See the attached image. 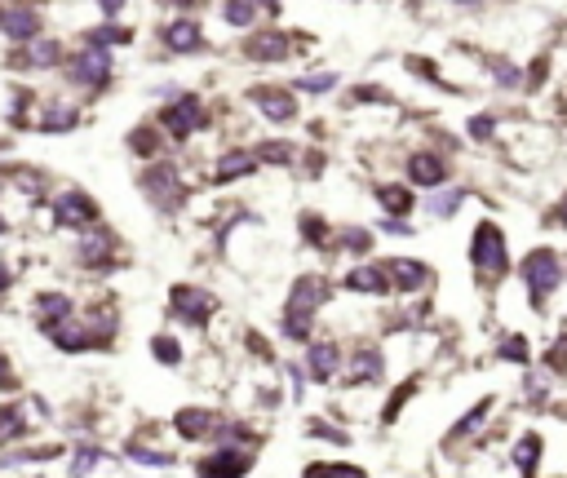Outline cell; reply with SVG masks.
Wrapping results in <instances>:
<instances>
[{"label":"cell","instance_id":"f1b7e54d","mask_svg":"<svg viewBox=\"0 0 567 478\" xmlns=\"http://www.w3.org/2000/svg\"><path fill=\"white\" fill-rule=\"evenodd\" d=\"M258 14H261L258 5H244V0H235V5H222V18H226L231 27H249Z\"/></svg>","mask_w":567,"mask_h":478},{"label":"cell","instance_id":"681fc988","mask_svg":"<svg viewBox=\"0 0 567 478\" xmlns=\"http://www.w3.org/2000/svg\"><path fill=\"white\" fill-rule=\"evenodd\" d=\"M0 235H5V217H0Z\"/></svg>","mask_w":567,"mask_h":478},{"label":"cell","instance_id":"f6af8a7d","mask_svg":"<svg viewBox=\"0 0 567 478\" xmlns=\"http://www.w3.org/2000/svg\"><path fill=\"white\" fill-rule=\"evenodd\" d=\"M550 368H567V346H554V350H550Z\"/></svg>","mask_w":567,"mask_h":478},{"label":"cell","instance_id":"5b68a950","mask_svg":"<svg viewBox=\"0 0 567 478\" xmlns=\"http://www.w3.org/2000/svg\"><path fill=\"white\" fill-rule=\"evenodd\" d=\"M160 124H164L173 138H191L196 129H205V106H200V98H196V94H178V103L164 106Z\"/></svg>","mask_w":567,"mask_h":478},{"label":"cell","instance_id":"e575fe53","mask_svg":"<svg viewBox=\"0 0 567 478\" xmlns=\"http://www.w3.org/2000/svg\"><path fill=\"white\" fill-rule=\"evenodd\" d=\"M342 248H351V253H368V248H372V235H368L363 226H346V230H342Z\"/></svg>","mask_w":567,"mask_h":478},{"label":"cell","instance_id":"8992f818","mask_svg":"<svg viewBox=\"0 0 567 478\" xmlns=\"http://www.w3.org/2000/svg\"><path fill=\"white\" fill-rule=\"evenodd\" d=\"M67 76H71L80 89H106V80H111V53H103V50L76 53V58L67 62Z\"/></svg>","mask_w":567,"mask_h":478},{"label":"cell","instance_id":"1f68e13d","mask_svg":"<svg viewBox=\"0 0 567 478\" xmlns=\"http://www.w3.org/2000/svg\"><path fill=\"white\" fill-rule=\"evenodd\" d=\"M151 355L160 359V364H169V368H173V364H182V346H178L173 337H155V341H151Z\"/></svg>","mask_w":567,"mask_h":478},{"label":"cell","instance_id":"e0dca14e","mask_svg":"<svg viewBox=\"0 0 567 478\" xmlns=\"http://www.w3.org/2000/svg\"><path fill=\"white\" fill-rule=\"evenodd\" d=\"M381 372H386L381 350H377V346H360V350L351 355V376H346V381H351V385H355V381H360V385H368V381H377Z\"/></svg>","mask_w":567,"mask_h":478},{"label":"cell","instance_id":"2e32d148","mask_svg":"<svg viewBox=\"0 0 567 478\" xmlns=\"http://www.w3.org/2000/svg\"><path fill=\"white\" fill-rule=\"evenodd\" d=\"M337 364H342V350L333 346V341H315L306 355V372L310 381H333L337 376Z\"/></svg>","mask_w":567,"mask_h":478},{"label":"cell","instance_id":"7dc6e473","mask_svg":"<svg viewBox=\"0 0 567 478\" xmlns=\"http://www.w3.org/2000/svg\"><path fill=\"white\" fill-rule=\"evenodd\" d=\"M9 284H14V275H9V266L0 262V288H9Z\"/></svg>","mask_w":567,"mask_h":478},{"label":"cell","instance_id":"c3c4849f","mask_svg":"<svg viewBox=\"0 0 567 478\" xmlns=\"http://www.w3.org/2000/svg\"><path fill=\"white\" fill-rule=\"evenodd\" d=\"M559 221L567 226V195H563V204H559Z\"/></svg>","mask_w":567,"mask_h":478},{"label":"cell","instance_id":"8d00e7d4","mask_svg":"<svg viewBox=\"0 0 567 478\" xmlns=\"http://www.w3.org/2000/svg\"><path fill=\"white\" fill-rule=\"evenodd\" d=\"M306 478H368V474L355 470V465H310Z\"/></svg>","mask_w":567,"mask_h":478},{"label":"cell","instance_id":"d590c367","mask_svg":"<svg viewBox=\"0 0 567 478\" xmlns=\"http://www.w3.org/2000/svg\"><path fill=\"white\" fill-rule=\"evenodd\" d=\"M302 230H306V244H328V221L324 217L302 212Z\"/></svg>","mask_w":567,"mask_h":478},{"label":"cell","instance_id":"f546056e","mask_svg":"<svg viewBox=\"0 0 567 478\" xmlns=\"http://www.w3.org/2000/svg\"><path fill=\"white\" fill-rule=\"evenodd\" d=\"M106 45H129V32L124 27H98V32H89V50H103Z\"/></svg>","mask_w":567,"mask_h":478},{"label":"cell","instance_id":"4fadbf2b","mask_svg":"<svg viewBox=\"0 0 567 478\" xmlns=\"http://www.w3.org/2000/svg\"><path fill=\"white\" fill-rule=\"evenodd\" d=\"M244 58L249 62H284L288 58V36L284 32H253L244 41Z\"/></svg>","mask_w":567,"mask_h":478},{"label":"cell","instance_id":"277c9868","mask_svg":"<svg viewBox=\"0 0 567 478\" xmlns=\"http://www.w3.org/2000/svg\"><path fill=\"white\" fill-rule=\"evenodd\" d=\"M169 302H173L169 311L182 319V323H191V328H205L208 319H213V311H217V297H213V293H205V288H187V284L173 288Z\"/></svg>","mask_w":567,"mask_h":478},{"label":"cell","instance_id":"cb8c5ba5","mask_svg":"<svg viewBox=\"0 0 567 478\" xmlns=\"http://www.w3.org/2000/svg\"><path fill=\"white\" fill-rule=\"evenodd\" d=\"M515 465L523 470V478L536 474V465H541V438L536 434H523L515 443Z\"/></svg>","mask_w":567,"mask_h":478},{"label":"cell","instance_id":"ffe728a7","mask_svg":"<svg viewBox=\"0 0 567 478\" xmlns=\"http://www.w3.org/2000/svg\"><path fill=\"white\" fill-rule=\"evenodd\" d=\"M173 425H178V434H182V438H205V434L217 429V417H213L208 408H182Z\"/></svg>","mask_w":567,"mask_h":478},{"label":"cell","instance_id":"60d3db41","mask_svg":"<svg viewBox=\"0 0 567 478\" xmlns=\"http://www.w3.org/2000/svg\"><path fill=\"white\" fill-rule=\"evenodd\" d=\"M492 129H497V120H492V115H474V120H470V138H474V142L492 138Z\"/></svg>","mask_w":567,"mask_h":478},{"label":"cell","instance_id":"ab89813d","mask_svg":"<svg viewBox=\"0 0 567 478\" xmlns=\"http://www.w3.org/2000/svg\"><path fill=\"white\" fill-rule=\"evenodd\" d=\"M129 456H133V461H142V465H173V456H169V452H147V447H129Z\"/></svg>","mask_w":567,"mask_h":478},{"label":"cell","instance_id":"7a4b0ae2","mask_svg":"<svg viewBox=\"0 0 567 478\" xmlns=\"http://www.w3.org/2000/svg\"><path fill=\"white\" fill-rule=\"evenodd\" d=\"M523 284H527V297L532 306H545L554 297V288L563 284V262L554 248H532L523 257Z\"/></svg>","mask_w":567,"mask_h":478},{"label":"cell","instance_id":"6da1fadb","mask_svg":"<svg viewBox=\"0 0 567 478\" xmlns=\"http://www.w3.org/2000/svg\"><path fill=\"white\" fill-rule=\"evenodd\" d=\"M324 297H328V284H324L319 275H302V279L288 288L284 319H279L288 341H310V319H315V311L324 306Z\"/></svg>","mask_w":567,"mask_h":478},{"label":"cell","instance_id":"7bdbcfd3","mask_svg":"<svg viewBox=\"0 0 567 478\" xmlns=\"http://www.w3.org/2000/svg\"><path fill=\"white\" fill-rule=\"evenodd\" d=\"M129 147H133V151H142V156H151V151H155V133H142V129H138V133L129 138Z\"/></svg>","mask_w":567,"mask_h":478},{"label":"cell","instance_id":"44dd1931","mask_svg":"<svg viewBox=\"0 0 567 478\" xmlns=\"http://www.w3.org/2000/svg\"><path fill=\"white\" fill-rule=\"evenodd\" d=\"M346 288H351V293H390V279H386L381 266H355V270L346 275Z\"/></svg>","mask_w":567,"mask_h":478},{"label":"cell","instance_id":"603a6c76","mask_svg":"<svg viewBox=\"0 0 567 478\" xmlns=\"http://www.w3.org/2000/svg\"><path fill=\"white\" fill-rule=\"evenodd\" d=\"M36 311H41V323L50 328V323H62V319H71V297L67 293H41L36 297Z\"/></svg>","mask_w":567,"mask_h":478},{"label":"cell","instance_id":"f907efd6","mask_svg":"<svg viewBox=\"0 0 567 478\" xmlns=\"http://www.w3.org/2000/svg\"><path fill=\"white\" fill-rule=\"evenodd\" d=\"M0 186H5V177H0Z\"/></svg>","mask_w":567,"mask_h":478},{"label":"cell","instance_id":"4316f807","mask_svg":"<svg viewBox=\"0 0 567 478\" xmlns=\"http://www.w3.org/2000/svg\"><path fill=\"white\" fill-rule=\"evenodd\" d=\"M249 156L258 159V164H288V159L297 156V151H293L288 142H261V147H253Z\"/></svg>","mask_w":567,"mask_h":478},{"label":"cell","instance_id":"ee69618b","mask_svg":"<svg viewBox=\"0 0 567 478\" xmlns=\"http://www.w3.org/2000/svg\"><path fill=\"white\" fill-rule=\"evenodd\" d=\"M381 230H390V235H413V226H408V221H395V217H381Z\"/></svg>","mask_w":567,"mask_h":478},{"label":"cell","instance_id":"83f0119b","mask_svg":"<svg viewBox=\"0 0 567 478\" xmlns=\"http://www.w3.org/2000/svg\"><path fill=\"white\" fill-rule=\"evenodd\" d=\"M465 204L462 191H444V195H434V200H425V212L430 217H453V212Z\"/></svg>","mask_w":567,"mask_h":478},{"label":"cell","instance_id":"5bb4252c","mask_svg":"<svg viewBox=\"0 0 567 478\" xmlns=\"http://www.w3.org/2000/svg\"><path fill=\"white\" fill-rule=\"evenodd\" d=\"M164 45L173 53H196L205 45V32L196 18H173V23H164Z\"/></svg>","mask_w":567,"mask_h":478},{"label":"cell","instance_id":"bcb514c9","mask_svg":"<svg viewBox=\"0 0 567 478\" xmlns=\"http://www.w3.org/2000/svg\"><path fill=\"white\" fill-rule=\"evenodd\" d=\"M14 385V372H9V364H5V355H0V390H9Z\"/></svg>","mask_w":567,"mask_h":478},{"label":"cell","instance_id":"f35d334b","mask_svg":"<svg viewBox=\"0 0 567 478\" xmlns=\"http://www.w3.org/2000/svg\"><path fill=\"white\" fill-rule=\"evenodd\" d=\"M492 80L501 85V89H518V67H510V62H492Z\"/></svg>","mask_w":567,"mask_h":478},{"label":"cell","instance_id":"7c38bea8","mask_svg":"<svg viewBox=\"0 0 567 478\" xmlns=\"http://www.w3.org/2000/svg\"><path fill=\"white\" fill-rule=\"evenodd\" d=\"M0 32L9 41H36L41 36V14L32 5H18V9H0Z\"/></svg>","mask_w":567,"mask_h":478},{"label":"cell","instance_id":"8fae6325","mask_svg":"<svg viewBox=\"0 0 567 478\" xmlns=\"http://www.w3.org/2000/svg\"><path fill=\"white\" fill-rule=\"evenodd\" d=\"M386 270V279L395 284V288H404V293H421L425 284H430V266L425 262H413V257H395V262H381Z\"/></svg>","mask_w":567,"mask_h":478},{"label":"cell","instance_id":"484cf974","mask_svg":"<svg viewBox=\"0 0 567 478\" xmlns=\"http://www.w3.org/2000/svg\"><path fill=\"white\" fill-rule=\"evenodd\" d=\"M381 209H386V217L404 221V212L413 209V195L404 186H381Z\"/></svg>","mask_w":567,"mask_h":478},{"label":"cell","instance_id":"d6986e66","mask_svg":"<svg viewBox=\"0 0 567 478\" xmlns=\"http://www.w3.org/2000/svg\"><path fill=\"white\" fill-rule=\"evenodd\" d=\"M115 253V235L98 226V230H89L85 239H80V262L85 266H106V257Z\"/></svg>","mask_w":567,"mask_h":478},{"label":"cell","instance_id":"9c48e42d","mask_svg":"<svg viewBox=\"0 0 567 478\" xmlns=\"http://www.w3.org/2000/svg\"><path fill=\"white\" fill-rule=\"evenodd\" d=\"M94 217H98V204H94L85 191H62V195L53 200V221H58V226H85V230H89Z\"/></svg>","mask_w":567,"mask_h":478},{"label":"cell","instance_id":"4dcf8cb0","mask_svg":"<svg viewBox=\"0 0 567 478\" xmlns=\"http://www.w3.org/2000/svg\"><path fill=\"white\" fill-rule=\"evenodd\" d=\"M27 62H32V67H53V62H62V45H58V41H41L36 50L27 53Z\"/></svg>","mask_w":567,"mask_h":478},{"label":"cell","instance_id":"74e56055","mask_svg":"<svg viewBox=\"0 0 567 478\" xmlns=\"http://www.w3.org/2000/svg\"><path fill=\"white\" fill-rule=\"evenodd\" d=\"M488 408H492V403H479V408H474V412H470L465 421L453 425V438H465V434H474V429L483 425V417H488Z\"/></svg>","mask_w":567,"mask_h":478},{"label":"cell","instance_id":"7402d4cb","mask_svg":"<svg viewBox=\"0 0 567 478\" xmlns=\"http://www.w3.org/2000/svg\"><path fill=\"white\" fill-rule=\"evenodd\" d=\"M253 168H258V159L249 156V151H226V156L217 159L213 177H217V182H235V177H244V173H253Z\"/></svg>","mask_w":567,"mask_h":478},{"label":"cell","instance_id":"52a82bcc","mask_svg":"<svg viewBox=\"0 0 567 478\" xmlns=\"http://www.w3.org/2000/svg\"><path fill=\"white\" fill-rule=\"evenodd\" d=\"M142 191L151 195L160 209H173V204L182 200V177H178L173 164H151V168L142 173Z\"/></svg>","mask_w":567,"mask_h":478},{"label":"cell","instance_id":"3957f363","mask_svg":"<svg viewBox=\"0 0 567 478\" xmlns=\"http://www.w3.org/2000/svg\"><path fill=\"white\" fill-rule=\"evenodd\" d=\"M470 262L479 270V279H501L506 275V239H501V230L492 226V221H483L479 230H474V244H470Z\"/></svg>","mask_w":567,"mask_h":478},{"label":"cell","instance_id":"ac0fdd59","mask_svg":"<svg viewBox=\"0 0 567 478\" xmlns=\"http://www.w3.org/2000/svg\"><path fill=\"white\" fill-rule=\"evenodd\" d=\"M408 177H413L416 186H439V182L448 177V164L439 156H430V151H416V156L408 159Z\"/></svg>","mask_w":567,"mask_h":478},{"label":"cell","instance_id":"d6a6232c","mask_svg":"<svg viewBox=\"0 0 567 478\" xmlns=\"http://www.w3.org/2000/svg\"><path fill=\"white\" fill-rule=\"evenodd\" d=\"M98 456H103V452H98V447H89V443H85V447H76V461H71V478H85L89 470H94V465H98Z\"/></svg>","mask_w":567,"mask_h":478},{"label":"cell","instance_id":"836d02e7","mask_svg":"<svg viewBox=\"0 0 567 478\" xmlns=\"http://www.w3.org/2000/svg\"><path fill=\"white\" fill-rule=\"evenodd\" d=\"M333 85H337V76H333V71H324V76H302L293 89H302V94H315V98H319V94H328Z\"/></svg>","mask_w":567,"mask_h":478},{"label":"cell","instance_id":"30bf717a","mask_svg":"<svg viewBox=\"0 0 567 478\" xmlns=\"http://www.w3.org/2000/svg\"><path fill=\"white\" fill-rule=\"evenodd\" d=\"M249 98H253V106H258L270 124H288V120L297 115V98L284 94V89H266V85H261V89H253Z\"/></svg>","mask_w":567,"mask_h":478},{"label":"cell","instance_id":"ba28073f","mask_svg":"<svg viewBox=\"0 0 567 478\" xmlns=\"http://www.w3.org/2000/svg\"><path fill=\"white\" fill-rule=\"evenodd\" d=\"M249 465H253V452H244V447H217L213 456L200 461V478H244Z\"/></svg>","mask_w":567,"mask_h":478},{"label":"cell","instance_id":"9a60e30c","mask_svg":"<svg viewBox=\"0 0 567 478\" xmlns=\"http://www.w3.org/2000/svg\"><path fill=\"white\" fill-rule=\"evenodd\" d=\"M45 332H50V341L58 350H89V346H94V328H85V323H76V319L50 323Z\"/></svg>","mask_w":567,"mask_h":478},{"label":"cell","instance_id":"b9f144b4","mask_svg":"<svg viewBox=\"0 0 567 478\" xmlns=\"http://www.w3.org/2000/svg\"><path fill=\"white\" fill-rule=\"evenodd\" d=\"M501 359H527V346H523V337H506V346L497 350Z\"/></svg>","mask_w":567,"mask_h":478},{"label":"cell","instance_id":"d4e9b609","mask_svg":"<svg viewBox=\"0 0 567 478\" xmlns=\"http://www.w3.org/2000/svg\"><path fill=\"white\" fill-rule=\"evenodd\" d=\"M76 106L71 103H50V111H45V133H67V129H76Z\"/></svg>","mask_w":567,"mask_h":478}]
</instances>
